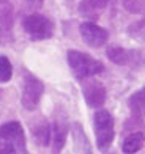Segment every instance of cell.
I'll use <instances>...</instances> for the list:
<instances>
[{
    "instance_id": "1",
    "label": "cell",
    "mask_w": 145,
    "mask_h": 154,
    "mask_svg": "<svg viewBox=\"0 0 145 154\" xmlns=\"http://www.w3.org/2000/svg\"><path fill=\"white\" fill-rule=\"evenodd\" d=\"M66 60L73 71V75L77 80H84L88 79V77L98 75L99 72L104 71V65L99 60H96L92 55L80 51H68Z\"/></svg>"
},
{
    "instance_id": "2",
    "label": "cell",
    "mask_w": 145,
    "mask_h": 154,
    "mask_svg": "<svg viewBox=\"0 0 145 154\" xmlns=\"http://www.w3.org/2000/svg\"><path fill=\"white\" fill-rule=\"evenodd\" d=\"M95 140L99 151H107L115 138V123L114 116L106 109H98L93 115Z\"/></svg>"
},
{
    "instance_id": "3",
    "label": "cell",
    "mask_w": 145,
    "mask_h": 154,
    "mask_svg": "<svg viewBox=\"0 0 145 154\" xmlns=\"http://www.w3.org/2000/svg\"><path fill=\"white\" fill-rule=\"evenodd\" d=\"M22 29L32 41H44L54 36V22L39 13H32L22 20Z\"/></svg>"
},
{
    "instance_id": "4",
    "label": "cell",
    "mask_w": 145,
    "mask_h": 154,
    "mask_svg": "<svg viewBox=\"0 0 145 154\" xmlns=\"http://www.w3.org/2000/svg\"><path fill=\"white\" fill-rule=\"evenodd\" d=\"M44 94V83L35 74L29 71H24V85H22V96H20V104L25 110H36L41 97Z\"/></svg>"
},
{
    "instance_id": "5",
    "label": "cell",
    "mask_w": 145,
    "mask_h": 154,
    "mask_svg": "<svg viewBox=\"0 0 145 154\" xmlns=\"http://www.w3.org/2000/svg\"><path fill=\"white\" fill-rule=\"evenodd\" d=\"M0 140L11 145L16 152H27L25 132L19 121H6L0 126Z\"/></svg>"
},
{
    "instance_id": "6",
    "label": "cell",
    "mask_w": 145,
    "mask_h": 154,
    "mask_svg": "<svg viewBox=\"0 0 145 154\" xmlns=\"http://www.w3.org/2000/svg\"><path fill=\"white\" fill-rule=\"evenodd\" d=\"M106 55L114 65H118V66L137 68L143 63L142 52L134 51V49H125L121 46H109L106 49Z\"/></svg>"
},
{
    "instance_id": "7",
    "label": "cell",
    "mask_w": 145,
    "mask_h": 154,
    "mask_svg": "<svg viewBox=\"0 0 145 154\" xmlns=\"http://www.w3.org/2000/svg\"><path fill=\"white\" fill-rule=\"evenodd\" d=\"M82 94H84L85 104L92 109H101L104 106V102L107 99V90L101 82L92 79H84L82 80Z\"/></svg>"
},
{
    "instance_id": "8",
    "label": "cell",
    "mask_w": 145,
    "mask_h": 154,
    "mask_svg": "<svg viewBox=\"0 0 145 154\" xmlns=\"http://www.w3.org/2000/svg\"><path fill=\"white\" fill-rule=\"evenodd\" d=\"M79 33L84 43L90 47H102L109 41V32L98 24H95L93 20H85L79 25Z\"/></svg>"
},
{
    "instance_id": "9",
    "label": "cell",
    "mask_w": 145,
    "mask_h": 154,
    "mask_svg": "<svg viewBox=\"0 0 145 154\" xmlns=\"http://www.w3.org/2000/svg\"><path fill=\"white\" fill-rule=\"evenodd\" d=\"M30 131H32L33 142L38 146H47L51 143L52 126L49 124V121H47L46 118H39V120L33 121L32 126H30Z\"/></svg>"
},
{
    "instance_id": "10",
    "label": "cell",
    "mask_w": 145,
    "mask_h": 154,
    "mask_svg": "<svg viewBox=\"0 0 145 154\" xmlns=\"http://www.w3.org/2000/svg\"><path fill=\"white\" fill-rule=\"evenodd\" d=\"M109 5V0H80L77 6L79 14L88 20H96Z\"/></svg>"
},
{
    "instance_id": "11",
    "label": "cell",
    "mask_w": 145,
    "mask_h": 154,
    "mask_svg": "<svg viewBox=\"0 0 145 154\" xmlns=\"http://www.w3.org/2000/svg\"><path fill=\"white\" fill-rule=\"evenodd\" d=\"M66 137H68V123L65 120L57 118L52 123V151L54 152H60L63 149V146L66 143Z\"/></svg>"
},
{
    "instance_id": "12",
    "label": "cell",
    "mask_w": 145,
    "mask_h": 154,
    "mask_svg": "<svg viewBox=\"0 0 145 154\" xmlns=\"http://www.w3.org/2000/svg\"><path fill=\"white\" fill-rule=\"evenodd\" d=\"M128 107L133 118L139 121L145 120V88L137 90L128 97Z\"/></svg>"
},
{
    "instance_id": "13",
    "label": "cell",
    "mask_w": 145,
    "mask_h": 154,
    "mask_svg": "<svg viewBox=\"0 0 145 154\" xmlns=\"http://www.w3.org/2000/svg\"><path fill=\"white\" fill-rule=\"evenodd\" d=\"M14 25V6L10 0H0V32H10Z\"/></svg>"
},
{
    "instance_id": "14",
    "label": "cell",
    "mask_w": 145,
    "mask_h": 154,
    "mask_svg": "<svg viewBox=\"0 0 145 154\" xmlns=\"http://www.w3.org/2000/svg\"><path fill=\"white\" fill-rule=\"evenodd\" d=\"M145 143V135L143 132L140 131H134L128 134L123 140V145H121V151L126 152V154H133V152H137L140 151V148Z\"/></svg>"
},
{
    "instance_id": "15",
    "label": "cell",
    "mask_w": 145,
    "mask_h": 154,
    "mask_svg": "<svg viewBox=\"0 0 145 154\" xmlns=\"http://www.w3.org/2000/svg\"><path fill=\"white\" fill-rule=\"evenodd\" d=\"M13 77V65L6 55H0V83L10 82Z\"/></svg>"
},
{
    "instance_id": "16",
    "label": "cell",
    "mask_w": 145,
    "mask_h": 154,
    "mask_svg": "<svg viewBox=\"0 0 145 154\" xmlns=\"http://www.w3.org/2000/svg\"><path fill=\"white\" fill-rule=\"evenodd\" d=\"M123 8L131 14L145 16V0H120Z\"/></svg>"
},
{
    "instance_id": "17",
    "label": "cell",
    "mask_w": 145,
    "mask_h": 154,
    "mask_svg": "<svg viewBox=\"0 0 145 154\" xmlns=\"http://www.w3.org/2000/svg\"><path fill=\"white\" fill-rule=\"evenodd\" d=\"M129 36L137 38V39H145V20H137L133 25L128 27Z\"/></svg>"
},
{
    "instance_id": "18",
    "label": "cell",
    "mask_w": 145,
    "mask_h": 154,
    "mask_svg": "<svg viewBox=\"0 0 145 154\" xmlns=\"http://www.w3.org/2000/svg\"><path fill=\"white\" fill-rule=\"evenodd\" d=\"M13 152H16V149L11 145L5 143L3 140H0V154H13Z\"/></svg>"
},
{
    "instance_id": "19",
    "label": "cell",
    "mask_w": 145,
    "mask_h": 154,
    "mask_svg": "<svg viewBox=\"0 0 145 154\" xmlns=\"http://www.w3.org/2000/svg\"><path fill=\"white\" fill-rule=\"evenodd\" d=\"M29 2H44V0H29Z\"/></svg>"
},
{
    "instance_id": "20",
    "label": "cell",
    "mask_w": 145,
    "mask_h": 154,
    "mask_svg": "<svg viewBox=\"0 0 145 154\" xmlns=\"http://www.w3.org/2000/svg\"><path fill=\"white\" fill-rule=\"evenodd\" d=\"M0 43H2V38H0Z\"/></svg>"
}]
</instances>
